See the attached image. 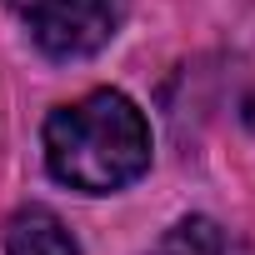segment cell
<instances>
[{
	"label": "cell",
	"mask_w": 255,
	"mask_h": 255,
	"mask_svg": "<svg viewBox=\"0 0 255 255\" xmlns=\"http://www.w3.org/2000/svg\"><path fill=\"white\" fill-rule=\"evenodd\" d=\"M45 170L80 190L110 195L150 170V125L120 90H90L45 120Z\"/></svg>",
	"instance_id": "cell-1"
},
{
	"label": "cell",
	"mask_w": 255,
	"mask_h": 255,
	"mask_svg": "<svg viewBox=\"0 0 255 255\" xmlns=\"http://www.w3.org/2000/svg\"><path fill=\"white\" fill-rule=\"evenodd\" d=\"M125 5L130 0H5V10L50 60H85L105 50L125 20Z\"/></svg>",
	"instance_id": "cell-2"
},
{
	"label": "cell",
	"mask_w": 255,
	"mask_h": 255,
	"mask_svg": "<svg viewBox=\"0 0 255 255\" xmlns=\"http://www.w3.org/2000/svg\"><path fill=\"white\" fill-rule=\"evenodd\" d=\"M5 255H80V240L55 210L20 205L5 220Z\"/></svg>",
	"instance_id": "cell-3"
},
{
	"label": "cell",
	"mask_w": 255,
	"mask_h": 255,
	"mask_svg": "<svg viewBox=\"0 0 255 255\" xmlns=\"http://www.w3.org/2000/svg\"><path fill=\"white\" fill-rule=\"evenodd\" d=\"M155 255H250V245H240L235 235H225L215 220L190 215L180 225H170L155 245Z\"/></svg>",
	"instance_id": "cell-4"
},
{
	"label": "cell",
	"mask_w": 255,
	"mask_h": 255,
	"mask_svg": "<svg viewBox=\"0 0 255 255\" xmlns=\"http://www.w3.org/2000/svg\"><path fill=\"white\" fill-rule=\"evenodd\" d=\"M250 255H255V250H250Z\"/></svg>",
	"instance_id": "cell-5"
}]
</instances>
